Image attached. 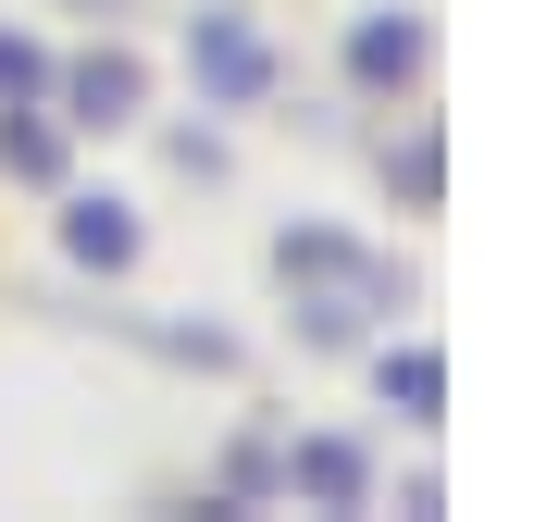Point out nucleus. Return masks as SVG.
Segmentation results:
<instances>
[{"instance_id":"nucleus-7","label":"nucleus","mask_w":559,"mask_h":522,"mask_svg":"<svg viewBox=\"0 0 559 522\" xmlns=\"http://www.w3.org/2000/svg\"><path fill=\"white\" fill-rule=\"evenodd\" d=\"M385 187H399L411 212H436V187H448V138H436V124H411V138L385 150Z\"/></svg>"},{"instance_id":"nucleus-2","label":"nucleus","mask_w":559,"mask_h":522,"mask_svg":"<svg viewBox=\"0 0 559 522\" xmlns=\"http://www.w3.org/2000/svg\"><path fill=\"white\" fill-rule=\"evenodd\" d=\"M423 50H436L423 13H360L348 25V87H360V100H399V87L423 75Z\"/></svg>"},{"instance_id":"nucleus-3","label":"nucleus","mask_w":559,"mask_h":522,"mask_svg":"<svg viewBox=\"0 0 559 522\" xmlns=\"http://www.w3.org/2000/svg\"><path fill=\"white\" fill-rule=\"evenodd\" d=\"M138 100H150L138 50H87L75 75H62V124H138Z\"/></svg>"},{"instance_id":"nucleus-1","label":"nucleus","mask_w":559,"mask_h":522,"mask_svg":"<svg viewBox=\"0 0 559 522\" xmlns=\"http://www.w3.org/2000/svg\"><path fill=\"white\" fill-rule=\"evenodd\" d=\"M187 75H200V100L249 112L261 87H274V50H261V25H249V13H200V25H187Z\"/></svg>"},{"instance_id":"nucleus-8","label":"nucleus","mask_w":559,"mask_h":522,"mask_svg":"<svg viewBox=\"0 0 559 522\" xmlns=\"http://www.w3.org/2000/svg\"><path fill=\"white\" fill-rule=\"evenodd\" d=\"M0 175H25V187H38V175H62V138H50V124H0Z\"/></svg>"},{"instance_id":"nucleus-6","label":"nucleus","mask_w":559,"mask_h":522,"mask_svg":"<svg viewBox=\"0 0 559 522\" xmlns=\"http://www.w3.org/2000/svg\"><path fill=\"white\" fill-rule=\"evenodd\" d=\"M373 385H385V411H399V423H436V399H448V361H436V348H385V361H373Z\"/></svg>"},{"instance_id":"nucleus-5","label":"nucleus","mask_w":559,"mask_h":522,"mask_svg":"<svg viewBox=\"0 0 559 522\" xmlns=\"http://www.w3.org/2000/svg\"><path fill=\"white\" fill-rule=\"evenodd\" d=\"M62 249H75L87 274H124V261H138V212L124 200H62Z\"/></svg>"},{"instance_id":"nucleus-4","label":"nucleus","mask_w":559,"mask_h":522,"mask_svg":"<svg viewBox=\"0 0 559 522\" xmlns=\"http://www.w3.org/2000/svg\"><path fill=\"white\" fill-rule=\"evenodd\" d=\"M286 498H311V510H360V498H373V461H360L348 436H299V448H286Z\"/></svg>"},{"instance_id":"nucleus-9","label":"nucleus","mask_w":559,"mask_h":522,"mask_svg":"<svg viewBox=\"0 0 559 522\" xmlns=\"http://www.w3.org/2000/svg\"><path fill=\"white\" fill-rule=\"evenodd\" d=\"M50 87V62H38V38H13V25H0V100H38Z\"/></svg>"}]
</instances>
